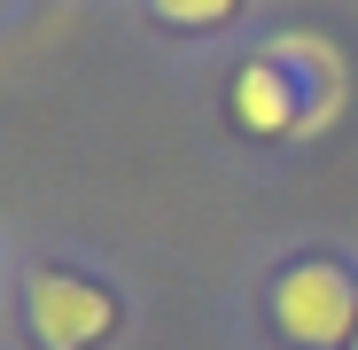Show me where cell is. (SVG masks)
Returning <instances> with one entry per match:
<instances>
[{
	"label": "cell",
	"instance_id": "obj_1",
	"mask_svg": "<svg viewBox=\"0 0 358 350\" xmlns=\"http://www.w3.org/2000/svg\"><path fill=\"white\" fill-rule=\"evenodd\" d=\"M273 319L296 350H335V342H358V288L343 265H296L273 296Z\"/></svg>",
	"mask_w": 358,
	"mask_h": 350
},
{
	"label": "cell",
	"instance_id": "obj_6",
	"mask_svg": "<svg viewBox=\"0 0 358 350\" xmlns=\"http://www.w3.org/2000/svg\"><path fill=\"white\" fill-rule=\"evenodd\" d=\"M350 350H358V342H350Z\"/></svg>",
	"mask_w": 358,
	"mask_h": 350
},
{
	"label": "cell",
	"instance_id": "obj_3",
	"mask_svg": "<svg viewBox=\"0 0 358 350\" xmlns=\"http://www.w3.org/2000/svg\"><path fill=\"white\" fill-rule=\"evenodd\" d=\"M234 117H242L250 133H304V86H296L273 54H257V63L234 71Z\"/></svg>",
	"mask_w": 358,
	"mask_h": 350
},
{
	"label": "cell",
	"instance_id": "obj_5",
	"mask_svg": "<svg viewBox=\"0 0 358 350\" xmlns=\"http://www.w3.org/2000/svg\"><path fill=\"white\" fill-rule=\"evenodd\" d=\"M156 8H164L171 24H195V31H203V24H226V16H234V0H156Z\"/></svg>",
	"mask_w": 358,
	"mask_h": 350
},
{
	"label": "cell",
	"instance_id": "obj_4",
	"mask_svg": "<svg viewBox=\"0 0 358 350\" xmlns=\"http://www.w3.org/2000/svg\"><path fill=\"white\" fill-rule=\"evenodd\" d=\"M273 63H280L296 86L312 78V117H304V133L335 125V109H343V54H335L327 39H312V31H288V39H273Z\"/></svg>",
	"mask_w": 358,
	"mask_h": 350
},
{
	"label": "cell",
	"instance_id": "obj_2",
	"mask_svg": "<svg viewBox=\"0 0 358 350\" xmlns=\"http://www.w3.org/2000/svg\"><path fill=\"white\" fill-rule=\"evenodd\" d=\"M24 312H31L39 350H86V342L117 319V304L101 296V288H86V280H71V272H39Z\"/></svg>",
	"mask_w": 358,
	"mask_h": 350
}]
</instances>
